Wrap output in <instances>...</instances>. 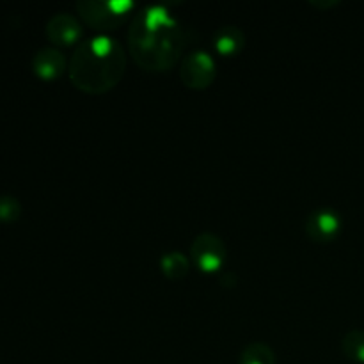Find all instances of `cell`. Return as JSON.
Instances as JSON below:
<instances>
[{
  "mask_svg": "<svg viewBox=\"0 0 364 364\" xmlns=\"http://www.w3.org/2000/svg\"><path fill=\"white\" fill-rule=\"evenodd\" d=\"M128 53L146 71H167L180 60L187 31L166 6L153 4L139 11L127 36Z\"/></svg>",
  "mask_w": 364,
  "mask_h": 364,
  "instance_id": "obj_1",
  "label": "cell"
},
{
  "mask_svg": "<svg viewBox=\"0 0 364 364\" xmlns=\"http://www.w3.org/2000/svg\"><path fill=\"white\" fill-rule=\"evenodd\" d=\"M127 70V50L110 36H95L75 48L68 64L70 80L78 91L103 95L116 87Z\"/></svg>",
  "mask_w": 364,
  "mask_h": 364,
  "instance_id": "obj_2",
  "label": "cell"
},
{
  "mask_svg": "<svg viewBox=\"0 0 364 364\" xmlns=\"http://www.w3.org/2000/svg\"><path fill=\"white\" fill-rule=\"evenodd\" d=\"M135 7L130 0H80L77 11L82 20L96 31H112L127 21Z\"/></svg>",
  "mask_w": 364,
  "mask_h": 364,
  "instance_id": "obj_3",
  "label": "cell"
},
{
  "mask_svg": "<svg viewBox=\"0 0 364 364\" xmlns=\"http://www.w3.org/2000/svg\"><path fill=\"white\" fill-rule=\"evenodd\" d=\"M226 244L215 233H201L194 238L191 247V258L203 272H215L226 263Z\"/></svg>",
  "mask_w": 364,
  "mask_h": 364,
  "instance_id": "obj_4",
  "label": "cell"
},
{
  "mask_svg": "<svg viewBox=\"0 0 364 364\" xmlns=\"http://www.w3.org/2000/svg\"><path fill=\"white\" fill-rule=\"evenodd\" d=\"M215 60L205 50H196L188 53L181 63L180 77L183 84L191 89H206L215 80Z\"/></svg>",
  "mask_w": 364,
  "mask_h": 364,
  "instance_id": "obj_5",
  "label": "cell"
},
{
  "mask_svg": "<svg viewBox=\"0 0 364 364\" xmlns=\"http://www.w3.org/2000/svg\"><path fill=\"white\" fill-rule=\"evenodd\" d=\"M341 231V217L333 208L315 210L306 219V233L313 242H333Z\"/></svg>",
  "mask_w": 364,
  "mask_h": 364,
  "instance_id": "obj_6",
  "label": "cell"
},
{
  "mask_svg": "<svg viewBox=\"0 0 364 364\" xmlns=\"http://www.w3.org/2000/svg\"><path fill=\"white\" fill-rule=\"evenodd\" d=\"M46 38L53 43V45L70 46L77 43L82 38V23L78 21L77 16L68 13H57L46 23Z\"/></svg>",
  "mask_w": 364,
  "mask_h": 364,
  "instance_id": "obj_7",
  "label": "cell"
},
{
  "mask_svg": "<svg viewBox=\"0 0 364 364\" xmlns=\"http://www.w3.org/2000/svg\"><path fill=\"white\" fill-rule=\"evenodd\" d=\"M31 64L36 77H39L41 80H53V78H59L66 71L70 63H68L66 57L59 48L45 46V48L38 50L34 53Z\"/></svg>",
  "mask_w": 364,
  "mask_h": 364,
  "instance_id": "obj_8",
  "label": "cell"
},
{
  "mask_svg": "<svg viewBox=\"0 0 364 364\" xmlns=\"http://www.w3.org/2000/svg\"><path fill=\"white\" fill-rule=\"evenodd\" d=\"M245 34L237 25H224L213 34V45L220 55H235L244 48Z\"/></svg>",
  "mask_w": 364,
  "mask_h": 364,
  "instance_id": "obj_9",
  "label": "cell"
},
{
  "mask_svg": "<svg viewBox=\"0 0 364 364\" xmlns=\"http://www.w3.org/2000/svg\"><path fill=\"white\" fill-rule=\"evenodd\" d=\"M188 269H191L188 258L178 251L166 252V255L160 258V270L164 272V276L169 277V279L173 281L181 279V277L187 276Z\"/></svg>",
  "mask_w": 364,
  "mask_h": 364,
  "instance_id": "obj_10",
  "label": "cell"
},
{
  "mask_svg": "<svg viewBox=\"0 0 364 364\" xmlns=\"http://www.w3.org/2000/svg\"><path fill=\"white\" fill-rule=\"evenodd\" d=\"M238 364H276L272 347L263 341H252L242 350Z\"/></svg>",
  "mask_w": 364,
  "mask_h": 364,
  "instance_id": "obj_11",
  "label": "cell"
},
{
  "mask_svg": "<svg viewBox=\"0 0 364 364\" xmlns=\"http://www.w3.org/2000/svg\"><path fill=\"white\" fill-rule=\"evenodd\" d=\"M341 350L350 361L364 364V331L352 329L341 340Z\"/></svg>",
  "mask_w": 364,
  "mask_h": 364,
  "instance_id": "obj_12",
  "label": "cell"
},
{
  "mask_svg": "<svg viewBox=\"0 0 364 364\" xmlns=\"http://www.w3.org/2000/svg\"><path fill=\"white\" fill-rule=\"evenodd\" d=\"M21 215V203L14 196H0V220L2 223H14Z\"/></svg>",
  "mask_w": 364,
  "mask_h": 364,
  "instance_id": "obj_13",
  "label": "cell"
}]
</instances>
